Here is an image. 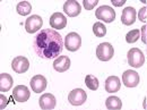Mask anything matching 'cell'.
<instances>
[{
  "mask_svg": "<svg viewBox=\"0 0 147 110\" xmlns=\"http://www.w3.org/2000/svg\"><path fill=\"white\" fill-rule=\"evenodd\" d=\"M65 41L53 29H44L38 32L33 41V49L38 57L51 59L59 56L63 50Z\"/></svg>",
  "mask_w": 147,
  "mask_h": 110,
  "instance_id": "6da1fadb",
  "label": "cell"
},
{
  "mask_svg": "<svg viewBox=\"0 0 147 110\" xmlns=\"http://www.w3.org/2000/svg\"><path fill=\"white\" fill-rule=\"evenodd\" d=\"M127 59H128V64L134 68H139L145 62V56L143 51L138 48L130 49L127 54Z\"/></svg>",
  "mask_w": 147,
  "mask_h": 110,
  "instance_id": "7a4b0ae2",
  "label": "cell"
},
{
  "mask_svg": "<svg viewBox=\"0 0 147 110\" xmlns=\"http://www.w3.org/2000/svg\"><path fill=\"white\" fill-rule=\"evenodd\" d=\"M95 16L96 18L105 22V23H112L115 19V12L113 8H111L110 6H101L95 10Z\"/></svg>",
  "mask_w": 147,
  "mask_h": 110,
  "instance_id": "3957f363",
  "label": "cell"
},
{
  "mask_svg": "<svg viewBox=\"0 0 147 110\" xmlns=\"http://www.w3.org/2000/svg\"><path fill=\"white\" fill-rule=\"evenodd\" d=\"M114 55V49L109 42H103L96 48V56L101 61H109Z\"/></svg>",
  "mask_w": 147,
  "mask_h": 110,
  "instance_id": "277c9868",
  "label": "cell"
},
{
  "mask_svg": "<svg viewBox=\"0 0 147 110\" xmlns=\"http://www.w3.org/2000/svg\"><path fill=\"white\" fill-rule=\"evenodd\" d=\"M82 45V37L78 33L70 32L69 34H67L65 37V47L67 50L75 52L77 51Z\"/></svg>",
  "mask_w": 147,
  "mask_h": 110,
  "instance_id": "5b68a950",
  "label": "cell"
},
{
  "mask_svg": "<svg viewBox=\"0 0 147 110\" xmlns=\"http://www.w3.org/2000/svg\"><path fill=\"white\" fill-rule=\"evenodd\" d=\"M43 25V19L41 16L38 15H32L30 16L28 18L26 19L25 22V30L27 33L32 34V33H35L37 32Z\"/></svg>",
  "mask_w": 147,
  "mask_h": 110,
  "instance_id": "8992f818",
  "label": "cell"
},
{
  "mask_svg": "<svg viewBox=\"0 0 147 110\" xmlns=\"http://www.w3.org/2000/svg\"><path fill=\"white\" fill-rule=\"evenodd\" d=\"M11 68L14 72L17 74L26 73L30 68V61L26 57L23 56H18L16 58H14V60L11 61Z\"/></svg>",
  "mask_w": 147,
  "mask_h": 110,
  "instance_id": "52a82bcc",
  "label": "cell"
},
{
  "mask_svg": "<svg viewBox=\"0 0 147 110\" xmlns=\"http://www.w3.org/2000/svg\"><path fill=\"white\" fill-rule=\"evenodd\" d=\"M87 99V94L83 89H75L69 93L68 101L73 106H80L83 105Z\"/></svg>",
  "mask_w": 147,
  "mask_h": 110,
  "instance_id": "ba28073f",
  "label": "cell"
},
{
  "mask_svg": "<svg viewBox=\"0 0 147 110\" xmlns=\"http://www.w3.org/2000/svg\"><path fill=\"white\" fill-rule=\"evenodd\" d=\"M139 74L135 71H126L122 74V83L127 88H136L139 84Z\"/></svg>",
  "mask_w": 147,
  "mask_h": 110,
  "instance_id": "9c48e42d",
  "label": "cell"
},
{
  "mask_svg": "<svg viewBox=\"0 0 147 110\" xmlns=\"http://www.w3.org/2000/svg\"><path fill=\"white\" fill-rule=\"evenodd\" d=\"M30 96H31L30 90L25 85H17L13 91V98L17 102H25L30 99Z\"/></svg>",
  "mask_w": 147,
  "mask_h": 110,
  "instance_id": "30bf717a",
  "label": "cell"
},
{
  "mask_svg": "<svg viewBox=\"0 0 147 110\" xmlns=\"http://www.w3.org/2000/svg\"><path fill=\"white\" fill-rule=\"evenodd\" d=\"M50 25L53 30H62L67 25V18L62 13H55L50 17Z\"/></svg>",
  "mask_w": 147,
  "mask_h": 110,
  "instance_id": "8fae6325",
  "label": "cell"
},
{
  "mask_svg": "<svg viewBox=\"0 0 147 110\" xmlns=\"http://www.w3.org/2000/svg\"><path fill=\"white\" fill-rule=\"evenodd\" d=\"M63 10L65 13L69 16V17H76L80 14L82 12V7L79 5V2L75 1V0H69L66 1L63 5Z\"/></svg>",
  "mask_w": 147,
  "mask_h": 110,
  "instance_id": "7c38bea8",
  "label": "cell"
},
{
  "mask_svg": "<svg viewBox=\"0 0 147 110\" xmlns=\"http://www.w3.org/2000/svg\"><path fill=\"white\" fill-rule=\"evenodd\" d=\"M38 102H40V107H41V109L51 110L55 107L57 100H55V98L53 94H51V93H44V94L41 95Z\"/></svg>",
  "mask_w": 147,
  "mask_h": 110,
  "instance_id": "4fadbf2b",
  "label": "cell"
},
{
  "mask_svg": "<svg viewBox=\"0 0 147 110\" xmlns=\"http://www.w3.org/2000/svg\"><path fill=\"white\" fill-rule=\"evenodd\" d=\"M31 88L33 92L41 93L47 89V78L42 75H35L31 79Z\"/></svg>",
  "mask_w": 147,
  "mask_h": 110,
  "instance_id": "5bb4252c",
  "label": "cell"
},
{
  "mask_svg": "<svg viewBox=\"0 0 147 110\" xmlns=\"http://www.w3.org/2000/svg\"><path fill=\"white\" fill-rule=\"evenodd\" d=\"M70 67V59L68 56H59L53 61V68L58 73H63Z\"/></svg>",
  "mask_w": 147,
  "mask_h": 110,
  "instance_id": "9a60e30c",
  "label": "cell"
},
{
  "mask_svg": "<svg viewBox=\"0 0 147 110\" xmlns=\"http://www.w3.org/2000/svg\"><path fill=\"white\" fill-rule=\"evenodd\" d=\"M137 17V12L134 7H126L122 10V15H121V22L125 25H132L136 22Z\"/></svg>",
  "mask_w": 147,
  "mask_h": 110,
  "instance_id": "2e32d148",
  "label": "cell"
},
{
  "mask_svg": "<svg viewBox=\"0 0 147 110\" xmlns=\"http://www.w3.org/2000/svg\"><path fill=\"white\" fill-rule=\"evenodd\" d=\"M121 88V83H120V78L117 76H110L107 78L105 81V91L114 93L118 92Z\"/></svg>",
  "mask_w": 147,
  "mask_h": 110,
  "instance_id": "e0dca14e",
  "label": "cell"
},
{
  "mask_svg": "<svg viewBox=\"0 0 147 110\" xmlns=\"http://www.w3.org/2000/svg\"><path fill=\"white\" fill-rule=\"evenodd\" d=\"M14 84L13 77L7 73L0 74V92H7L11 89Z\"/></svg>",
  "mask_w": 147,
  "mask_h": 110,
  "instance_id": "ac0fdd59",
  "label": "cell"
},
{
  "mask_svg": "<svg viewBox=\"0 0 147 110\" xmlns=\"http://www.w3.org/2000/svg\"><path fill=\"white\" fill-rule=\"evenodd\" d=\"M105 106L109 110H121L122 108V101L118 96H109L105 101Z\"/></svg>",
  "mask_w": 147,
  "mask_h": 110,
  "instance_id": "d6986e66",
  "label": "cell"
},
{
  "mask_svg": "<svg viewBox=\"0 0 147 110\" xmlns=\"http://www.w3.org/2000/svg\"><path fill=\"white\" fill-rule=\"evenodd\" d=\"M16 10L20 16H27L32 12V5L28 1H20L19 3H17Z\"/></svg>",
  "mask_w": 147,
  "mask_h": 110,
  "instance_id": "ffe728a7",
  "label": "cell"
},
{
  "mask_svg": "<svg viewBox=\"0 0 147 110\" xmlns=\"http://www.w3.org/2000/svg\"><path fill=\"white\" fill-rule=\"evenodd\" d=\"M93 33L97 37H103L107 34V27L104 24H102L101 22H96L93 25Z\"/></svg>",
  "mask_w": 147,
  "mask_h": 110,
  "instance_id": "44dd1931",
  "label": "cell"
},
{
  "mask_svg": "<svg viewBox=\"0 0 147 110\" xmlns=\"http://www.w3.org/2000/svg\"><path fill=\"white\" fill-rule=\"evenodd\" d=\"M85 84L86 86L92 90V91H96L98 89V79L94 76V75H87L85 78Z\"/></svg>",
  "mask_w": 147,
  "mask_h": 110,
  "instance_id": "7402d4cb",
  "label": "cell"
},
{
  "mask_svg": "<svg viewBox=\"0 0 147 110\" xmlns=\"http://www.w3.org/2000/svg\"><path fill=\"white\" fill-rule=\"evenodd\" d=\"M139 37H140V31L139 30H132V31H130V32L127 33L126 41L128 43H135Z\"/></svg>",
  "mask_w": 147,
  "mask_h": 110,
  "instance_id": "603a6c76",
  "label": "cell"
},
{
  "mask_svg": "<svg viewBox=\"0 0 147 110\" xmlns=\"http://www.w3.org/2000/svg\"><path fill=\"white\" fill-rule=\"evenodd\" d=\"M97 3H98V0H84V2H83L84 8H85L86 10L93 9Z\"/></svg>",
  "mask_w": 147,
  "mask_h": 110,
  "instance_id": "cb8c5ba5",
  "label": "cell"
},
{
  "mask_svg": "<svg viewBox=\"0 0 147 110\" xmlns=\"http://www.w3.org/2000/svg\"><path fill=\"white\" fill-rule=\"evenodd\" d=\"M138 19L140 22H146L147 20V3L146 6H144L143 8L139 9V12H138Z\"/></svg>",
  "mask_w": 147,
  "mask_h": 110,
  "instance_id": "d4e9b609",
  "label": "cell"
},
{
  "mask_svg": "<svg viewBox=\"0 0 147 110\" xmlns=\"http://www.w3.org/2000/svg\"><path fill=\"white\" fill-rule=\"evenodd\" d=\"M140 37H142V41L144 43H146L147 41V24H145L142 29H140Z\"/></svg>",
  "mask_w": 147,
  "mask_h": 110,
  "instance_id": "484cf974",
  "label": "cell"
},
{
  "mask_svg": "<svg viewBox=\"0 0 147 110\" xmlns=\"http://www.w3.org/2000/svg\"><path fill=\"white\" fill-rule=\"evenodd\" d=\"M0 100H1V106H0V109L3 110L5 109V107L7 106V98L1 93V95H0Z\"/></svg>",
  "mask_w": 147,
  "mask_h": 110,
  "instance_id": "4316f807",
  "label": "cell"
},
{
  "mask_svg": "<svg viewBox=\"0 0 147 110\" xmlns=\"http://www.w3.org/2000/svg\"><path fill=\"white\" fill-rule=\"evenodd\" d=\"M125 3H126V0H112V5L115 6V7L123 6Z\"/></svg>",
  "mask_w": 147,
  "mask_h": 110,
  "instance_id": "83f0119b",
  "label": "cell"
},
{
  "mask_svg": "<svg viewBox=\"0 0 147 110\" xmlns=\"http://www.w3.org/2000/svg\"><path fill=\"white\" fill-rule=\"evenodd\" d=\"M145 101H146V99H144V103H143V105H144V108L147 109V105H146V102H145Z\"/></svg>",
  "mask_w": 147,
  "mask_h": 110,
  "instance_id": "f1b7e54d",
  "label": "cell"
},
{
  "mask_svg": "<svg viewBox=\"0 0 147 110\" xmlns=\"http://www.w3.org/2000/svg\"><path fill=\"white\" fill-rule=\"evenodd\" d=\"M146 44H147V41H146Z\"/></svg>",
  "mask_w": 147,
  "mask_h": 110,
  "instance_id": "f546056e",
  "label": "cell"
}]
</instances>
